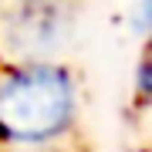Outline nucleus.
Listing matches in <instances>:
<instances>
[{"label":"nucleus","instance_id":"obj_3","mask_svg":"<svg viewBox=\"0 0 152 152\" xmlns=\"http://www.w3.org/2000/svg\"><path fill=\"white\" fill-rule=\"evenodd\" d=\"M0 152H91L88 149V142L75 135H64L58 142H34V145H0Z\"/></svg>","mask_w":152,"mask_h":152},{"label":"nucleus","instance_id":"obj_2","mask_svg":"<svg viewBox=\"0 0 152 152\" xmlns=\"http://www.w3.org/2000/svg\"><path fill=\"white\" fill-rule=\"evenodd\" d=\"M78 0H14L0 14V64L58 61L78 27Z\"/></svg>","mask_w":152,"mask_h":152},{"label":"nucleus","instance_id":"obj_4","mask_svg":"<svg viewBox=\"0 0 152 152\" xmlns=\"http://www.w3.org/2000/svg\"><path fill=\"white\" fill-rule=\"evenodd\" d=\"M139 105H149V95H152V58H149V51L142 54L139 61Z\"/></svg>","mask_w":152,"mask_h":152},{"label":"nucleus","instance_id":"obj_1","mask_svg":"<svg viewBox=\"0 0 152 152\" xmlns=\"http://www.w3.org/2000/svg\"><path fill=\"white\" fill-rule=\"evenodd\" d=\"M81 105V75L64 61L0 64V145H34L75 135Z\"/></svg>","mask_w":152,"mask_h":152}]
</instances>
